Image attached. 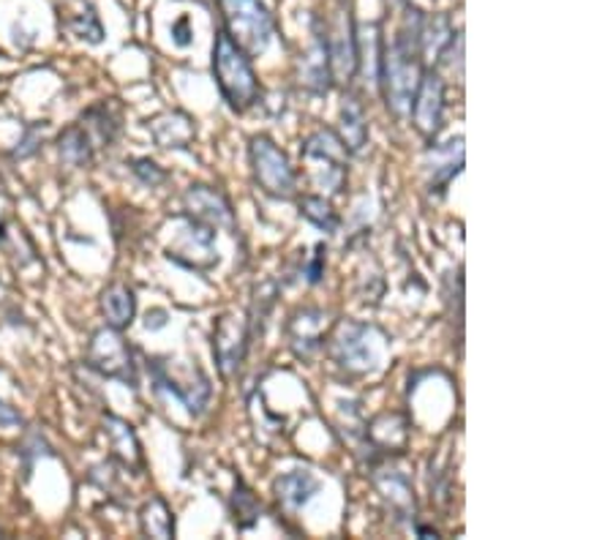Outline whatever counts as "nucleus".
<instances>
[{
  "label": "nucleus",
  "mask_w": 613,
  "mask_h": 540,
  "mask_svg": "<svg viewBox=\"0 0 613 540\" xmlns=\"http://www.w3.org/2000/svg\"><path fill=\"white\" fill-rule=\"evenodd\" d=\"M422 22H426V17L412 6L403 17V26L392 35L390 44L382 47V55H379L377 80L382 85L385 104L398 121L409 115V104H412L420 74L426 69V63H422L426 61L422 58Z\"/></svg>",
  "instance_id": "obj_1"
},
{
  "label": "nucleus",
  "mask_w": 613,
  "mask_h": 540,
  "mask_svg": "<svg viewBox=\"0 0 613 540\" xmlns=\"http://www.w3.org/2000/svg\"><path fill=\"white\" fill-rule=\"evenodd\" d=\"M213 80H216L224 102L235 112L252 110L259 102L262 88L257 74H254L252 58L226 35L224 28L213 41Z\"/></svg>",
  "instance_id": "obj_2"
},
{
  "label": "nucleus",
  "mask_w": 613,
  "mask_h": 540,
  "mask_svg": "<svg viewBox=\"0 0 613 540\" xmlns=\"http://www.w3.org/2000/svg\"><path fill=\"white\" fill-rule=\"evenodd\" d=\"M224 31L248 58L265 55L273 41V14L262 0H218Z\"/></svg>",
  "instance_id": "obj_3"
},
{
  "label": "nucleus",
  "mask_w": 613,
  "mask_h": 540,
  "mask_svg": "<svg viewBox=\"0 0 613 540\" xmlns=\"http://www.w3.org/2000/svg\"><path fill=\"white\" fill-rule=\"evenodd\" d=\"M303 159L311 167V181L319 192L341 194L347 183V145L333 129H317L303 140Z\"/></svg>",
  "instance_id": "obj_4"
},
{
  "label": "nucleus",
  "mask_w": 613,
  "mask_h": 540,
  "mask_svg": "<svg viewBox=\"0 0 613 540\" xmlns=\"http://www.w3.org/2000/svg\"><path fill=\"white\" fill-rule=\"evenodd\" d=\"M248 162H252L254 183L276 200H292L297 192V172L289 156L267 134L252 136L248 142Z\"/></svg>",
  "instance_id": "obj_5"
},
{
  "label": "nucleus",
  "mask_w": 613,
  "mask_h": 540,
  "mask_svg": "<svg viewBox=\"0 0 613 540\" xmlns=\"http://www.w3.org/2000/svg\"><path fill=\"white\" fill-rule=\"evenodd\" d=\"M407 118L426 136V142H437V136L445 126V80L439 67L422 69L418 91H415Z\"/></svg>",
  "instance_id": "obj_6"
},
{
  "label": "nucleus",
  "mask_w": 613,
  "mask_h": 540,
  "mask_svg": "<svg viewBox=\"0 0 613 540\" xmlns=\"http://www.w3.org/2000/svg\"><path fill=\"white\" fill-rule=\"evenodd\" d=\"M88 364L93 369L104 374L110 379H121V383L136 388V364L134 353L126 344V338L121 336V330L115 328H101L91 336V344H88Z\"/></svg>",
  "instance_id": "obj_7"
},
{
  "label": "nucleus",
  "mask_w": 613,
  "mask_h": 540,
  "mask_svg": "<svg viewBox=\"0 0 613 540\" xmlns=\"http://www.w3.org/2000/svg\"><path fill=\"white\" fill-rule=\"evenodd\" d=\"M248 347H252V330L248 319L241 314L226 312L213 325V355H216L218 371L224 377H235L246 360Z\"/></svg>",
  "instance_id": "obj_8"
},
{
  "label": "nucleus",
  "mask_w": 613,
  "mask_h": 540,
  "mask_svg": "<svg viewBox=\"0 0 613 540\" xmlns=\"http://www.w3.org/2000/svg\"><path fill=\"white\" fill-rule=\"evenodd\" d=\"M327 55H330V74L338 85H349L360 69V39L349 11H338L336 26H325Z\"/></svg>",
  "instance_id": "obj_9"
},
{
  "label": "nucleus",
  "mask_w": 613,
  "mask_h": 540,
  "mask_svg": "<svg viewBox=\"0 0 613 540\" xmlns=\"http://www.w3.org/2000/svg\"><path fill=\"white\" fill-rule=\"evenodd\" d=\"M166 257L175 259L177 265L192 271H207L218 263V248H216V230L207 227V224L188 218L186 230H183L181 241L175 246L166 248Z\"/></svg>",
  "instance_id": "obj_10"
},
{
  "label": "nucleus",
  "mask_w": 613,
  "mask_h": 540,
  "mask_svg": "<svg viewBox=\"0 0 613 540\" xmlns=\"http://www.w3.org/2000/svg\"><path fill=\"white\" fill-rule=\"evenodd\" d=\"M151 369H153V379H156V388L170 390V394L175 396V399L181 401V405L192 415L205 412L207 401H211V394H213L211 379L205 377V371L194 366V369L188 371V379H181L175 371H172L170 364H164V360H151Z\"/></svg>",
  "instance_id": "obj_11"
},
{
  "label": "nucleus",
  "mask_w": 613,
  "mask_h": 540,
  "mask_svg": "<svg viewBox=\"0 0 613 540\" xmlns=\"http://www.w3.org/2000/svg\"><path fill=\"white\" fill-rule=\"evenodd\" d=\"M371 328L362 323H344L333 338V360L349 374H366L377 366V349L368 344Z\"/></svg>",
  "instance_id": "obj_12"
},
{
  "label": "nucleus",
  "mask_w": 613,
  "mask_h": 540,
  "mask_svg": "<svg viewBox=\"0 0 613 540\" xmlns=\"http://www.w3.org/2000/svg\"><path fill=\"white\" fill-rule=\"evenodd\" d=\"M183 207H186V216L196 218V222L207 224L213 230H229L235 233V211H232L229 200L224 197L218 189L205 186V183H194L183 194Z\"/></svg>",
  "instance_id": "obj_13"
},
{
  "label": "nucleus",
  "mask_w": 613,
  "mask_h": 540,
  "mask_svg": "<svg viewBox=\"0 0 613 540\" xmlns=\"http://www.w3.org/2000/svg\"><path fill=\"white\" fill-rule=\"evenodd\" d=\"M371 480L377 486L379 497L385 500V506L392 510L398 521H409L415 524V513H418V506H415V489L412 480L403 470H398L396 465L385 461L382 467L371 465Z\"/></svg>",
  "instance_id": "obj_14"
},
{
  "label": "nucleus",
  "mask_w": 613,
  "mask_h": 540,
  "mask_svg": "<svg viewBox=\"0 0 613 540\" xmlns=\"http://www.w3.org/2000/svg\"><path fill=\"white\" fill-rule=\"evenodd\" d=\"M428 192L431 197L442 200L448 194L452 177L463 170V136H452L445 145L428 142Z\"/></svg>",
  "instance_id": "obj_15"
},
{
  "label": "nucleus",
  "mask_w": 613,
  "mask_h": 540,
  "mask_svg": "<svg viewBox=\"0 0 613 540\" xmlns=\"http://www.w3.org/2000/svg\"><path fill=\"white\" fill-rule=\"evenodd\" d=\"M58 20L65 33L88 44H101L104 39V26L93 0H58Z\"/></svg>",
  "instance_id": "obj_16"
},
{
  "label": "nucleus",
  "mask_w": 613,
  "mask_h": 540,
  "mask_svg": "<svg viewBox=\"0 0 613 540\" xmlns=\"http://www.w3.org/2000/svg\"><path fill=\"white\" fill-rule=\"evenodd\" d=\"M297 80L306 91L323 93L330 91L333 85V74H330V55H327V39H325V28H314V44L308 47V52L303 55L300 67H297Z\"/></svg>",
  "instance_id": "obj_17"
},
{
  "label": "nucleus",
  "mask_w": 613,
  "mask_h": 540,
  "mask_svg": "<svg viewBox=\"0 0 613 540\" xmlns=\"http://www.w3.org/2000/svg\"><path fill=\"white\" fill-rule=\"evenodd\" d=\"M323 483L311 470H292L278 475L273 491H276V500L287 513H297L300 508H306L314 497L319 495Z\"/></svg>",
  "instance_id": "obj_18"
},
{
  "label": "nucleus",
  "mask_w": 613,
  "mask_h": 540,
  "mask_svg": "<svg viewBox=\"0 0 613 540\" xmlns=\"http://www.w3.org/2000/svg\"><path fill=\"white\" fill-rule=\"evenodd\" d=\"M323 328L325 314L319 308H300L289 323V338L292 349L300 358H311L319 347H323Z\"/></svg>",
  "instance_id": "obj_19"
},
{
  "label": "nucleus",
  "mask_w": 613,
  "mask_h": 540,
  "mask_svg": "<svg viewBox=\"0 0 613 540\" xmlns=\"http://www.w3.org/2000/svg\"><path fill=\"white\" fill-rule=\"evenodd\" d=\"M101 314H104L106 325L115 330L129 328L131 323H134V314H136V298H134V289L129 287V284H110V287L101 293Z\"/></svg>",
  "instance_id": "obj_20"
},
{
  "label": "nucleus",
  "mask_w": 613,
  "mask_h": 540,
  "mask_svg": "<svg viewBox=\"0 0 613 540\" xmlns=\"http://www.w3.org/2000/svg\"><path fill=\"white\" fill-rule=\"evenodd\" d=\"M104 435L110 437V448L115 454V459L123 467H140L142 465V448L140 439H136L134 429L118 415H106L104 418Z\"/></svg>",
  "instance_id": "obj_21"
},
{
  "label": "nucleus",
  "mask_w": 613,
  "mask_h": 540,
  "mask_svg": "<svg viewBox=\"0 0 613 540\" xmlns=\"http://www.w3.org/2000/svg\"><path fill=\"white\" fill-rule=\"evenodd\" d=\"M58 153H61V162L69 164V167H88L96 156V142L82 123H74L58 136Z\"/></svg>",
  "instance_id": "obj_22"
},
{
  "label": "nucleus",
  "mask_w": 613,
  "mask_h": 540,
  "mask_svg": "<svg viewBox=\"0 0 613 540\" xmlns=\"http://www.w3.org/2000/svg\"><path fill=\"white\" fill-rule=\"evenodd\" d=\"M147 129H151L153 140H156L159 145L177 147V151H183V147L192 145V140L196 134L192 118L183 115V112H166V115L156 118V121H153Z\"/></svg>",
  "instance_id": "obj_23"
},
{
  "label": "nucleus",
  "mask_w": 613,
  "mask_h": 540,
  "mask_svg": "<svg viewBox=\"0 0 613 540\" xmlns=\"http://www.w3.org/2000/svg\"><path fill=\"white\" fill-rule=\"evenodd\" d=\"M341 140L349 153H360L368 145V121L360 99L355 93H347L341 102Z\"/></svg>",
  "instance_id": "obj_24"
},
{
  "label": "nucleus",
  "mask_w": 613,
  "mask_h": 540,
  "mask_svg": "<svg viewBox=\"0 0 613 540\" xmlns=\"http://www.w3.org/2000/svg\"><path fill=\"white\" fill-rule=\"evenodd\" d=\"M140 527L151 538H175V513L166 506L164 497L153 495L140 510Z\"/></svg>",
  "instance_id": "obj_25"
},
{
  "label": "nucleus",
  "mask_w": 613,
  "mask_h": 540,
  "mask_svg": "<svg viewBox=\"0 0 613 540\" xmlns=\"http://www.w3.org/2000/svg\"><path fill=\"white\" fill-rule=\"evenodd\" d=\"M229 513H232V521H235V527L241 532H248L259 521L262 506H259L257 495H254V491L248 489L241 478L235 480V491H232V497H229Z\"/></svg>",
  "instance_id": "obj_26"
},
{
  "label": "nucleus",
  "mask_w": 613,
  "mask_h": 540,
  "mask_svg": "<svg viewBox=\"0 0 613 540\" xmlns=\"http://www.w3.org/2000/svg\"><path fill=\"white\" fill-rule=\"evenodd\" d=\"M297 213H300V218L311 222L314 227L323 230L327 235H336L338 227H341V218H338L336 207L327 203L325 197H319V194H306V197L297 203Z\"/></svg>",
  "instance_id": "obj_27"
},
{
  "label": "nucleus",
  "mask_w": 613,
  "mask_h": 540,
  "mask_svg": "<svg viewBox=\"0 0 613 540\" xmlns=\"http://www.w3.org/2000/svg\"><path fill=\"white\" fill-rule=\"evenodd\" d=\"M131 172L151 189L166 181V172L159 167L156 162H151V159H134V162H131Z\"/></svg>",
  "instance_id": "obj_28"
},
{
  "label": "nucleus",
  "mask_w": 613,
  "mask_h": 540,
  "mask_svg": "<svg viewBox=\"0 0 613 540\" xmlns=\"http://www.w3.org/2000/svg\"><path fill=\"white\" fill-rule=\"evenodd\" d=\"M325 263H327V248L325 243H317V246H314V254L306 259V265H303V276H306L308 284L323 282Z\"/></svg>",
  "instance_id": "obj_29"
},
{
  "label": "nucleus",
  "mask_w": 613,
  "mask_h": 540,
  "mask_svg": "<svg viewBox=\"0 0 613 540\" xmlns=\"http://www.w3.org/2000/svg\"><path fill=\"white\" fill-rule=\"evenodd\" d=\"M172 35H175V41L181 47H186V44H192V39H188V22L183 20V22H177V28L175 31H172Z\"/></svg>",
  "instance_id": "obj_30"
},
{
  "label": "nucleus",
  "mask_w": 613,
  "mask_h": 540,
  "mask_svg": "<svg viewBox=\"0 0 613 540\" xmlns=\"http://www.w3.org/2000/svg\"><path fill=\"white\" fill-rule=\"evenodd\" d=\"M0 424H3V426L20 424V415H17L14 409H11V407H6L3 401H0Z\"/></svg>",
  "instance_id": "obj_31"
},
{
  "label": "nucleus",
  "mask_w": 613,
  "mask_h": 540,
  "mask_svg": "<svg viewBox=\"0 0 613 540\" xmlns=\"http://www.w3.org/2000/svg\"><path fill=\"white\" fill-rule=\"evenodd\" d=\"M147 317H153V323H151V319H145V328L147 330H156V328H162V325L166 323V319H162L164 317V312H153V314H147Z\"/></svg>",
  "instance_id": "obj_32"
},
{
  "label": "nucleus",
  "mask_w": 613,
  "mask_h": 540,
  "mask_svg": "<svg viewBox=\"0 0 613 540\" xmlns=\"http://www.w3.org/2000/svg\"><path fill=\"white\" fill-rule=\"evenodd\" d=\"M0 243H6V224L0 222Z\"/></svg>",
  "instance_id": "obj_33"
}]
</instances>
